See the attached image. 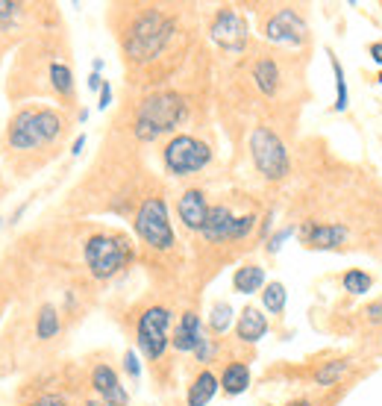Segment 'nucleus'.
Returning a JSON list of instances; mask_svg holds the SVG:
<instances>
[{
    "label": "nucleus",
    "instance_id": "473e14b6",
    "mask_svg": "<svg viewBox=\"0 0 382 406\" xmlns=\"http://www.w3.org/2000/svg\"><path fill=\"white\" fill-rule=\"evenodd\" d=\"M18 9H21L18 4H9V0H0V21L15 18V12H18Z\"/></svg>",
    "mask_w": 382,
    "mask_h": 406
},
{
    "label": "nucleus",
    "instance_id": "1a4fd4ad",
    "mask_svg": "<svg viewBox=\"0 0 382 406\" xmlns=\"http://www.w3.org/2000/svg\"><path fill=\"white\" fill-rule=\"evenodd\" d=\"M212 41L227 54H242L247 47V21L235 9H221L209 27Z\"/></svg>",
    "mask_w": 382,
    "mask_h": 406
},
{
    "label": "nucleus",
    "instance_id": "393cba45",
    "mask_svg": "<svg viewBox=\"0 0 382 406\" xmlns=\"http://www.w3.org/2000/svg\"><path fill=\"white\" fill-rule=\"evenodd\" d=\"M341 283H344V292H350V295H368V292H371V285H373L371 274L362 271V268H350V271L344 274Z\"/></svg>",
    "mask_w": 382,
    "mask_h": 406
},
{
    "label": "nucleus",
    "instance_id": "f03ea898",
    "mask_svg": "<svg viewBox=\"0 0 382 406\" xmlns=\"http://www.w3.org/2000/svg\"><path fill=\"white\" fill-rule=\"evenodd\" d=\"M174 36V21L168 15H162V12H145V15H138L135 24L130 27V36L124 41L127 47V56L133 62H150L162 54V47L171 41Z\"/></svg>",
    "mask_w": 382,
    "mask_h": 406
},
{
    "label": "nucleus",
    "instance_id": "f704fd0d",
    "mask_svg": "<svg viewBox=\"0 0 382 406\" xmlns=\"http://www.w3.org/2000/svg\"><path fill=\"white\" fill-rule=\"evenodd\" d=\"M109 103H112V86L109 83H103V88H100V109H109Z\"/></svg>",
    "mask_w": 382,
    "mask_h": 406
},
{
    "label": "nucleus",
    "instance_id": "6ab92c4d",
    "mask_svg": "<svg viewBox=\"0 0 382 406\" xmlns=\"http://www.w3.org/2000/svg\"><path fill=\"white\" fill-rule=\"evenodd\" d=\"M215 392H218V377L212 371H200L188 389V406H206L215 397Z\"/></svg>",
    "mask_w": 382,
    "mask_h": 406
},
{
    "label": "nucleus",
    "instance_id": "0eeeda50",
    "mask_svg": "<svg viewBox=\"0 0 382 406\" xmlns=\"http://www.w3.org/2000/svg\"><path fill=\"white\" fill-rule=\"evenodd\" d=\"M165 168H168L174 177H188L203 171L206 165L212 162V151L206 141L195 138V136H174L162 151Z\"/></svg>",
    "mask_w": 382,
    "mask_h": 406
},
{
    "label": "nucleus",
    "instance_id": "c756f323",
    "mask_svg": "<svg viewBox=\"0 0 382 406\" xmlns=\"http://www.w3.org/2000/svg\"><path fill=\"white\" fill-rule=\"evenodd\" d=\"M197 360L200 362H209L212 360V353H215V345H212V339H206V333H203V339H200V345H197Z\"/></svg>",
    "mask_w": 382,
    "mask_h": 406
},
{
    "label": "nucleus",
    "instance_id": "b1692460",
    "mask_svg": "<svg viewBox=\"0 0 382 406\" xmlns=\"http://www.w3.org/2000/svg\"><path fill=\"white\" fill-rule=\"evenodd\" d=\"M285 300H289V292H285V285L279 280L268 283L265 289H262V303H265V309H268L271 315H282Z\"/></svg>",
    "mask_w": 382,
    "mask_h": 406
},
{
    "label": "nucleus",
    "instance_id": "39448f33",
    "mask_svg": "<svg viewBox=\"0 0 382 406\" xmlns=\"http://www.w3.org/2000/svg\"><path fill=\"white\" fill-rule=\"evenodd\" d=\"M83 256H86V265L91 271V277L98 280H109L115 277L118 271L127 268V262L133 259V250L124 238L118 235H91L86 248H83Z\"/></svg>",
    "mask_w": 382,
    "mask_h": 406
},
{
    "label": "nucleus",
    "instance_id": "a19ab883",
    "mask_svg": "<svg viewBox=\"0 0 382 406\" xmlns=\"http://www.w3.org/2000/svg\"><path fill=\"white\" fill-rule=\"evenodd\" d=\"M379 83H382V71H379Z\"/></svg>",
    "mask_w": 382,
    "mask_h": 406
},
{
    "label": "nucleus",
    "instance_id": "f8f14e48",
    "mask_svg": "<svg viewBox=\"0 0 382 406\" xmlns=\"http://www.w3.org/2000/svg\"><path fill=\"white\" fill-rule=\"evenodd\" d=\"M91 386H94V392L100 395V400L106 406H127L130 403L127 389L121 386V380H118V374L109 365H98L91 371Z\"/></svg>",
    "mask_w": 382,
    "mask_h": 406
},
{
    "label": "nucleus",
    "instance_id": "9b49d317",
    "mask_svg": "<svg viewBox=\"0 0 382 406\" xmlns=\"http://www.w3.org/2000/svg\"><path fill=\"white\" fill-rule=\"evenodd\" d=\"M303 245H309L312 250H339L347 245L350 230L344 224H318V221H306L300 230Z\"/></svg>",
    "mask_w": 382,
    "mask_h": 406
},
{
    "label": "nucleus",
    "instance_id": "4c0bfd02",
    "mask_svg": "<svg viewBox=\"0 0 382 406\" xmlns=\"http://www.w3.org/2000/svg\"><path fill=\"white\" fill-rule=\"evenodd\" d=\"M83 148H86V136H77V138H74V145H71V153L80 156V153H83Z\"/></svg>",
    "mask_w": 382,
    "mask_h": 406
},
{
    "label": "nucleus",
    "instance_id": "58836bf2",
    "mask_svg": "<svg viewBox=\"0 0 382 406\" xmlns=\"http://www.w3.org/2000/svg\"><path fill=\"white\" fill-rule=\"evenodd\" d=\"M289 406H312V403H306V400H291Z\"/></svg>",
    "mask_w": 382,
    "mask_h": 406
},
{
    "label": "nucleus",
    "instance_id": "f3484780",
    "mask_svg": "<svg viewBox=\"0 0 382 406\" xmlns=\"http://www.w3.org/2000/svg\"><path fill=\"white\" fill-rule=\"evenodd\" d=\"M253 80H256V88L265 94V98H274L279 91V65L274 59H259L253 65Z\"/></svg>",
    "mask_w": 382,
    "mask_h": 406
},
{
    "label": "nucleus",
    "instance_id": "ddd939ff",
    "mask_svg": "<svg viewBox=\"0 0 382 406\" xmlns=\"http://www.w3.org/2000/svg\"><path fill=\"white\" fill-rule=\"evenodd\" d=\"M177 212H180V221L188 230H203L206 215H209L206 195L200 192V188H188V192L180 198V203H177Z\"/></svg>",
    "mask_w": 382,
    "mask_h": 406
},
{
    "label": "nucleus",
    "instance_id": "f257e3e1",
    "mask_svg": "<svg viewBox=\"0 0 382 406\" xmlns=\"http://www.w3.org/2000/svg\"><path fill=\"white\" fill-rule=\"evenodd\" d=\"M182 118H185V101L180 94L159 91V94H150V98L141 101V106L135 112L133 133L141 141H153L165 133H171L174 127H180Z\"/></svg>",
    "mask_w": 382,
    "mask_h": 406
},
{
    "label": "nucleus",
    "instance_id": "423d86ee",
    "mask_svg": "<svg viewBox=\"0 0 382 406\" xmlns=\"http://www.w3.org/2000/svg\"><path fill=\"white\" fill-rule=\"evenodd\" d=\"M135 233L145 245L153 250H171L174 248V227L168 218V206L162 198H148L135 212Z\"/></svg>",
    "mask_w": 382,
    "mask_h": 406
},
{
    "label": "nucleus",
    "instance_id": "cd10ccee",
    "mask_svg": "<svg viewBox=\"0 0 382 406\" xmlns=\"http://www.w3.org/2000/svg\"><path fill=\"white\" fill-rule=\"evenodd\" d=\"M253 227H256V215H238L235 224H232V242H238V238L250 235Z\"/></svg>",
    "mask_w": 382,
    "mask_h": 406
},
{
    "label": "nucleus",
    "instance_id": "a211bd4d",
    "mask_svg": "<svg viewBox=\"0 0 382 406\" xmlns=\"http://www.w3.org/2000/svg\"><path fill=\"white\" fill-rule=\"evenodd\" d=\"M232 289L238 295H253L259 289H265V268L262 265H242L232 277Z\"/></svg>",
    "mask_w": 382,
    "mask_h": 406
},
{
    "label": "nucleus",
    "instance_id": "6e6552de",
    "mask_svg": "<svg viewBox=\"0 0 382 406\" xmlns=\"http://www.w3.org/2000/svg\"><path fill=\"white\" fill-rule=\"evenodd\" d=\"M168 327H171V313L165 306H150L141 313L138 327H135V336H138V347L148 360H159L168 347Z\"/></svg>",
    "mask_w": 382,
    "mask_h": 406
},
{
    "label": "nucleus",
    "instance_id": "72a5a7b5",
    "mask_svg": "<svg viewBox=\"0 0 382 406\" xmlns=\"http://www.w3.org/2000/svg\"><path fill=\"white\" fill-rule=\"evenodd\" d=\"M33 406H68L62 397H56V395H44V397H38Z\"/></svg>",
    "mask_w": 382,
    "mask_h": 406
},
{
    "label": "nucleus",
    "instance_id": "c9c22d12",
    "mask_svg": "<svg viewBox=\"0 0 382 406\" xmlns=\"http://www.w3.org/2000/svg\"><path fill=\"white\" fill-rule=\"evenodd\" d=\"M103 83H106V80H100L98 71H91V74H88V88H91V91H100V88H103Z\"/></svg>",
    "mask_w": 382,
    "mask_h": 406
},
{
    "label": "nucleus",
    "instance_id": "e433bc0d",
    "mask_svg": "<svg viewBox=\"0 0 382 406\" xmlns=\"http://www.w3.org/2000/svg\"><path fill=\"white\" fill-rule=\"evenodd\" d=\"M368 54H371V59H373L376 65H382V41H373V44L368 47Z\"/></svg>",
    "mask_w": 382,
    "mask_h": 406
},
{
    "label": "nucleus",
    "instance_id": "2eb2a0df",
    "mask_svg": "<svg viewBox=\"0 0 382 406\" xmlns=\"http://www.w3.org/2000/svg\"><path fill=\"white\" fill-rule=\"evenodd\" d=\"M200 339H203V324H200L197 313H182V315H180V324H177V330H174V339H171L174 347H177L180 353H191V350H197Z\"/></svg>",
    "mask_w": 382,
    "mask_h": 406
},
{
    "label": "nucleus",
    "instance_id": "20e7f679",
    "mask_svg": "<svg viewBox=\"0 0 382 406\" xmlns=\"http://www.w3.org/2000/svg\"><path fill=\"white\" fill-rule=\"evenodd\" d=\"M250 156H253V165L256 171L277 183V180H285L291 171V159H289V151H285L282 138L271 130V127H256L250 133Z\"/></svg>",
    "mask_w": 382,
    "mask_h": 406
},
{
    "label": "nucleus",
    "instance_id": "5701e85b",
    "mask_svg": "<svg viewBox=\"0 0 382 406\" xmlns=\"http://www.w3.org/2000/svg\"><path fill=\"white\" fill-rule=\"evenodd\" d=\"M347 371H350V362H347V360H329V362H324V365L318 368L315 383H318V386H324V389H329V386L341 383Z\"/></svg>",
    "mask_w": 382,
    "mask_h": 406
},
{
    "label": "nucleus",
    "instance_id": "bb28decb",
    "mask_svg": "<svg viewBox=\"0 0 382 406\" xmlns=\"http://www.w3.org/2000/svg\"><path fill=\"white\" fill-rule=\"evenodd\" d=\"M51 83L59 94H71L74 91V77H71V68L62 65V62H53L51 65Z\"/></svg>",
    "mask_w": 382,
    "mask_h": 406
},
{
    "label": "nucleus",
    "instance_id": "4be33fe9",
    "mask_svg": "<svg viewBox=\"0 0 382 406\" xmlns=\"http://www.w3.org/2000/svg\"><path fill=\"white\" fill-rule=\"evenodd\" d=\"M326 56H329V65H332V77H336V112H347V106H350V91H347V77H344V68H341V62H339V56L332 54V51H326Z\"/></svg>",
    "mask_w": 382,
    "mask_h": 406
},
{
    "label": "nucleus",
    "instance_id": "dca6fc26",
    "mask_svg": "<svg viewBox=\"0 0 382 406\" xmlns=\"http://www.w3.org/2000/svg\"><path fill=\"white\" fill-rule=\"evenodd\" d=\"M235 333H238V339H242V342H247V345H256L259 339H265V333H268V318L262 315L256 306H247L244 313L238 315Z\"/></svg>",
    "mask_w": 382,
    "mask_h": 406
},
{
    "label": "nucleus",
    "instance_id": "ea45409f",
    "mask_svg": "<svg viewBox=\"0 0 382 406\" xmlns=\"http://www.w3.org/2000/svg\"><path fill=\"white\" fill-rule=\"evenodd\" d=\"M88 406H106V403H100V400H88Z\"/></svg>",
    "mask_w": 382,
    "mask_h": 406
},
{
    "label": "nucleus",
    "instance_id": "2f4dec72",
    "mask_svg": "<svg viewBox=\"0 0 382 406\" xmlns=\"http://www.w3.org/2000/svg\"><path fill=\"white\" fill-rule=\"evenodd\" d=\"M365 315L371 324H382V300H373L368 309H365Z\"/></svg>",
    "mask_w": 382,
    "mask_h": 406
},
{
    "label": "nucleus",
    "instance_id": "c85d7f7f",
    "mask_svg": "<svg viewBox=\"0 0 382 406\" xmlns=\"http://www.w3.org/2000/svg\"><path fill=\"white\" fill-rule=\"evenodd\" d=\"M294 233H297V227H282V230H277V233L268 238V245H265L268 253H279V250H282V242H285V238H291Z\"/></svg>",
    "mask_w": 382,
    "mask_h": 406
},
{
    "label": "nucleus",
    "instance_id": "9d476101",
    "mask_svg": "<svg viewBox=\"0 0 382 406\" xmlns=\"http://www.w3.org/2000/svg\"><path fill=\"white\" fill-rule=\"evenodd\" d=\"M265 39L274 41V44H303L309 39V24L306 18L291 9V6H285L279 12H274L265 24Z\"/></svg>",
    "mask_w": 382,
    "mask_h": 406
},
{
    "label": "nucleus",
    "instance_id": "7c9ffc66",
    "mask_svg": "<svg viewBox=\"0 0 382 406\" xmlns=\"http://www.w3.org/2000/svg\"><path fill=\"white\" fill-rule=\"evenodd\" d=\"M124 368H127V374H130L133 380H135V377L141 374V365H138V356H135L133 350H127V353H124Z\"/></svg>",
    "mask_w": 382,
    "mask_h": 406
},
{
    "label": "nucleus",
    "instance_id": "4468645a",
    "mask_svg": "<svg viewBox=\"0 0 382 406\" xmlns=\"http://www.w3.org/2000/svg\"><path fill=\"white\" fill-rule=\"evenodd\" d=\"M232 224H235V215L229 212V206L218 203V206H209L206 224L200 233L209 242H232Z\"/></svg>",
    "mask_w": 382,
    "mask_h": 406
},
{
    "label": "nucleus",
    "instance_id": "412c9836",
    "mask_svg": "<svg viewBox=\"0 0 382 406\" xmlns=\"http://www.w3.org/2000/svg\"><path fill=\"white\" fill-rule=\"evenodd\" d=\"M59 330H62V321H59L56 306L44 303V306L38 309V318H36V336H38L41 342H47V339H53Z\"/></svg>",
    "mask_w": 382,
    "mask_h": 406
},
{
    "label": "nucleus",
    "instance_id": "a878e982",
    "mask_svg": "<svg viewBox=\"0 0 382 406\" xmlns=\"http://www.w3.org/2000/svg\"><path fill=\"white\" fill-rule=\"evenodd\" d=\"M209 327H212V333H218V336H224V333L232 327V306H229L227 300H221V303L212 306Z\"/></svg>",
    "mask_w": 382,
    "mask_h": 406
},
{
    "label": "nucleus",
    "instance_id": "7ed1b4c3",
    "mask_svg": "<svg viewBox=\"0 0 382 406\" xmlns=\"http://www.w3.org/2000/svg\"><path fill=\"white\" fill-rule=\"evenodd\" d=\"M59 133H62V118L53 109H27L15 115V121L9 124V145L15 151H33L59 138Z\"/></svg>",
    "mask_w": 382,
    "mask_h": 406
},
{
    "label": "nucleus",
    "instance_id": "aec40b11",
    "mask_svg": "<svg viewBox=\"0 0 382 406\" xmlns=\"http://www.w3.org/2000/svg\"><path fill=\"white\" fill-rule=\"evenodd\" d=\"M250 386V368L244 362H229L221 374V389L227 395H242Z\"/></svg>",
    "mask_w": 382,
    "mask_h": 406
}]
</instances>
